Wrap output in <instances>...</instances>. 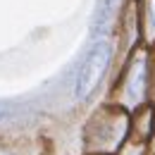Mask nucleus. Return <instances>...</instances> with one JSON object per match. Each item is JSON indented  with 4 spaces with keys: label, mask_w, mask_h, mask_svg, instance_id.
I'll use <instances>...</instances> for the list:
<instances>
[{
    "label": "nucleus",
    "mask_w": 155,
    "mask_h": 155,
    "mask_svg": "<svg viewBox=\"0 0 155 155\" xmlns=\"http://www.w3.org/2000/svg\"><path fill=\"white\" fill-rule=\"evenodd\" d=\"M131 134V112L112 103H100L81 127L84 155H117Z\"/></svg>",
    "instance_id": "nucleus-1"
},
{
    "label": "nucleus",
    "mask_w": 155,
    "mask_h": 155,
    "mask_svg": "<svg viewBox=\"0 0 155 155\" xmlns=\"http://www.w3.org/2000/svg\"><path fill=\"white\" fill-rule=\"evenodd\" d=\"M105 100L127 112L150 103V48L146 43H138L122 58V67L112 79Z\"/></svg>",
    "instance_id": "nucleus-2"
},
{
    "label": "nucleus",
    "mask_w": 155,
    "mask_h": 155,
    "mask_svg": "<svg viewBox=\"0 0 155 155\" xmlns=\"http://www.w3.org/2000/svg\"><path fill=\"white\" fill-rule=\"evenodd\" d=\"M117 53V43L110 36H98L93 45L86 50V55L79 60V67L74 72V84H72V96L77 100H86L96 93L100 81L107 77L112 58Z\"/></svg>",
    "instance_id": "nucleus-3"
},
{
    "label": "nucleus",
    "mask_w": 155,
    "mask_h": 155,
    "mask_svg": "<svg viewBox=\"0 0 155 155\" xmlns=\"http://www.w3.org/2000/svg\"><path fill=\"white\" fill-rule=\"evenodd\" d=\"M153 122H155V105H143V107H138L131 112V134L129 138H134V141H148V138H153Z\"/></svg>",
    "instance_id": "nucleus-4"
},
{
    "label": "nucleus",
    "mask_w": 155,
    "mask_h": 155,
    "mask_svg": "<svg viewBox=\"0 0 155 155\" xmlns=\"http://www.w3.org/2000/svg\"><path fill=\"white\" fill-rule=\"evenodd\" d=\"M141 15V41L146 45H155V0H138Z\"/></svg>",
    "instance_id": "nucleus-5"
},
{
    "label": "nucleus",
    "mask_w": 155,
    "mask_h": 155,
    "mask_svg": "<svg viewBox=\"0 0 155 155\" xmlns=\"http://www.w3.org/2000/svg\"><path fill=\"white\" fill-rule=\"evenodd\" d=\"M143 148H146L143 141H134V138H129V141L119 148V153H117V155H143Z\"/></svg>",
    "instance_id": "nucleus-6"
},
{
    "label": "nucleus",
    "mask_w": 155,
    "mask_h": 155,
    "mask_svg": "<svg viewBox=\"0 0 155 155\" xmlns=\"http://www.w3.org/2000/svg\"><path fill=\"white\" fill-rule=\"evenodd\" d=\"M26 148L21 143H10V141H0V155H26Z\"/></svg>",
    "instance_id": "nucleus-7"
},
{
    "label": "nucleus",
    "mask_w": 155,
    "mask_h": 155,
    "mask_svg": "<svg viewBox=\"0 0 155 155\" xmlns=\"http://www.w3.org/2000/svg\"><path fill=\"white\" fill-rule=\"evenodd\" d=\"M150 48V105H155V45Z\"/></svg>",
    "instance_id": "nucleus-8"
},
{
    "label": "nucleus",
    "mask_w": 155,
    "mask_h": 155,
    "mask_svg": "<svg viewBox=\"0 0 155 155\" xmlns=\"http://www.w3.org/2000/svg\"><path fill=\"white\" fill-rule=\"evenodd\" d=\"M143 155H155V136L146 141V148H143Z\"/></svg>",
    "instance_id": "nucleus-9"
},
{
    "label": "nucleus",
    "mask_w": 155,
    "mask_h": 155,
    "mask_svg": "<svg viewBox=\"0 0 155 155\" xmlns=\"http://www.w3.org/2000/svg\"><path fill=\"white\" fill-rule=\"evenodd\" d=\"M153 136H155V122H153Z\"/></svg>",
    "instance_id": "nucleus-10"
},
{
    "label": "nucleus",
    "mask_w": 155,
    "mask_h": 155,
    "mask_svg": "<svg viewBox=\"0 0 155 155\" xmlns=\"http://www.w3.org/2000/svg\"><path fill=\"white\" fill-rule=\"evenodd\" d=\"M0 112H2V107H0Z\"/></svg>",
    "instance_id": "nucleus-11"
}]
</instances>
